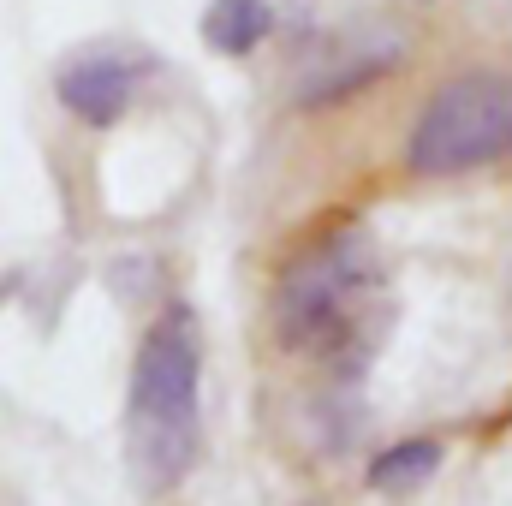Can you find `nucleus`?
Segmentation results:
<instances>
[{"label":"nucleus","instance_id":"nucleus-1","mask_svg":"<svg viewBox=\"0 0 512 506\" xmlns=\"http://www.w3.org/2000/svg\"><path fill=\"white\" fill-rule=\"evenodd\" d=\"M126 453L149 495H173L203 459V328L191 304H167L131 358Z\"/></svg>","mask_w":512,"mask_h":506},{"label":"nucleus","instance_id":"nucleus-2","mask_svg":"<svg viewBox=\"0 0 512 506\" xmlns=\"http://www.w3.org/2000/svg\"><path fill=\"white\" fill-rule=\"evenodd\" d=\"M382 298V262L358 233L316 239L274 280V340L304 358H346L370 334Z\"/></svg>","mask_w":512,"mask_h":506},{"label":"nucleus","instance_id":"nucleus-3","mask_svg":"<svg viewBox=\"0 0 512 506\" xmlns=\"http://www.w3.org/2000/svg\"><path fill=\"white\" fill-rule=\"evenodd\" d=\"M512 161V72H453L435 84L405 131V167L423 179H459Z\"/></svg>","mask_w":512,"mask_h":506},{"label":"nucleus","instance_id":"nucleus-4","mask_svg":"<svg viewBox=\"0 0 512 506\" xmlns=\"http://www.w3.org/2000/svg\"><path fill=\"white\" fill-rule=\"evenodd\" d=\"M149 78V60L126 48H84L72 60H60L54 72V102L72 126L84 131H114L131 114L137 90Z\"/></svg>","mask_w":512,"mask_h":506},{"label":"nucleus","instance_id":"nucleus-5","mask_svg":"<svg viewBox=\"0 0 512 506\" xmlns=\"http://www.w3.org/2000/svg\"><path fill=\"white\" fill-rule=\"evenodd\" d=\"M274 6L268 0H209L203 6V18H197V36L215 48V54H227V60H245L256 54L268 36H274Z\"/></svg>","mask_w":512,"mask_h":506},{"label":"nucleus","instance_id":"nucleus-6","mask_svg":"<svg viewBox=\"0 0 512 506\" xmlns=\"http://www.w3.org/2000/svg\"><path fill=\"white\" fill-rule=\"evenodd\" d=\"M435 471H441V441H435V435H405V441L376 447V459L364 465V483H370L376 495H411V489H423Z\"/></svg>","mask_w":512,"mask_h":506},{"label":"nucleus","instance_id":"nucleus-7","mask_svg":"<svg viewBox=\"0 0 512 506\" xmlns=\"http://www.w3.org/2000/svg\"><path fill=\"white\" fill-rule=\"evenodd\" d=\"M399 60H405V48H399V42H382V48L346 60V66H328V72L298 96V108H340L346 96H364L370 84H382L387 72H399Z\"/></svg>","mask_w":512,"mask_h":506}]
</instances>
